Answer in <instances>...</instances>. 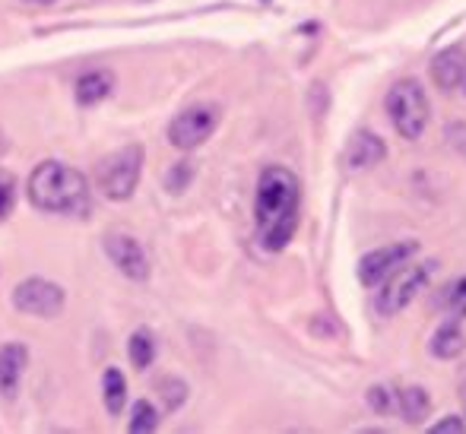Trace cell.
<instances>
[{
    "instance_id": "obj_17",
    "label": "cell",
    "mask_w": 466,
    "mask_h": 434,
    "mask_svg": "<svg viewBox=\"0 0 466 434\" xmlns=\"http://www.w3.org/2000/svg\"><path fill=\"white\" fill-rule=\"evenodd\" d=\"M127 352H130V365H134L137 371H147L156 361V337L149 330H137L127 343Z\"/></svg>"
},
{
    "instance_id": "obj_9",
    "label": "cell",
    "mask_w": 466,
    "mask_h": 434,
    "mask_svg": "<svg viewBox=\"0 0 466 434\" xmlns=\"http://www.w3.org/2000/svg\"><path fill=\"white\" fill-rule=\"evenodd\" d=\"M105 254H108V260L115 263L127 279H134V282L149 279V257L134 235L108 232L105 235Z\"/></svg>"
},
{
    "instance_id": "obj_6",
    "label": "cell",
    "mask_w": 466,
    "mask_h": 434,
    "mask_svg": "<svg viewBox=\"0 0 466 434\" xmlns=\"http://www.w3.org/2000/svg\"><path fill=\"white\" fill-rule=\"evenodd\" d=\"M140 172H143V149L124 146L102 162V168H98V187H102V194L108 200H130V194L140 184Z\"/></svg>"
},
{
    "instance_id": "obj_3",
    "label": "cell",
    "mask_w": 466,
    "mask_h": 434,
    "mask_svg": "<svg viewBox=\"0 0 466 434\" xmlns=\"http://www.w3.org/2000/svg\"><path fill=\"white\" fill-rule=\"evenodd\" d=\"M387 115L403 140H419L429 127V98L416 80H400L387 92Z\"/></svg>"
},
{
    "instance_id": "obj_4",
    "label": "cell",
    "mask_w": 466,
    "mask_h": 434,
    "mask_svg": "<svg viewBox=\"0 0 466 434\" xmlns=\"http://www.w3.org/2000/svg\"><path fill=\"white\" fill-rule=\"evenodd\" d=\"M435 267H438L435 260H425V263L406 260L403 267L393 269V273L384 279V288L378 292V301H374L380 318H393V314L403 311V308L425 288V282H429V276Z\"/></svg>"
},
{
    "instance_id": "obj_11",
    "label": "cell",
    "mask_w": 466,
    "mask_h": 434,
    "mask_svg": "<svg viewBox=\"0 0 466 434\" xmlns=\"http://www.w3.org/2000/svg\"><path fill=\"white\" fill-rule=\"evenodd\" d=\"M463 76H466V55L463 48H444L431 57V80H435L438 89L451 92L457 86H463Z\"/></svg>"
},
{
    "instance_id": "obj_15",
    "label": "cell",
    "mask_w": 466,
    "mask_h": 434,
    "mask_svg": "<svg viewBox=\"0 0 466 434\" xmlns=\"http://www.w3.org/2000/svg\"><path fill=\"white\" fill-rule=\"evenodd\" d=\"M429 409H431V399L422 387H406L400 393V416H403L406 425H419L422 419H429Z\"/></svg>"
},
{
    "instance_id": "obj_27",
    "label": "cell",
    "mask_w": 466,
    "mask_h": 434,
    "mask_svg": "<svg viewBox=\"0 0 466 434\" xmlns=\"http://www.w3.org/2000/svg\"><path fill=\"white\" fill-rule=\"evenodd\" d=\"M25 4H55V0H25Z\"/></svg>"
},
{
    "instance_id": "obj_13",
    "label": "cell",
    "mask_w": 466,
    "mask_h": 434,
    "mask_svg": "<svg viewBox=\"0 0 466 434\" xmlns=\"http://www.w3.org/2000/svg\"><path fill=\"white\" fill-rule=\"evenodd\" d=\"M111 89H115V76H111L108 70H89V74H83L74 86L76 105L93 108V105H98L102 98L111 96Z\"/></svg>"
},
{
    "instance_id": "obj_14",
    "label": "cell",
    "mask_w": 466,
    "mask_h": 434,
    "mask_svg": "<svg viewBox=\"0 0 466 434\" xmlns=\"http://www.w3.org/2000/svg\"><path fill=\"white\" fill-rule=\"evenodd\" d=\"M102 397H105V409L111 416H121L124 403H127V380L117 368H105L102 374Z\"/></svg>"
},
{
    "instance_id": "obj_22",
    "label": "cell",
    "mask_w": 466,
    "mask_h": 434,
    "mask_svg": "<svg viewBox=\"0 0 466 434\" xmlns=\"http://www.w3.org/2000/svg\"><path fill=\"white\" fill-rule=\"evenodd\" d=\"M369 403H371V409L378 412V416H387V412L393 409L390 390H384V387H371V390H369Z\"/></svg>"
},
{
    "instance_id": "obj_25",
    "label": "cell",
    "mask_w": 466,
    "mask_h": 434,
    "mask_svg": "<svg viewBox=\"0 0 466 434\" xmlns=\"http://www.w3.org/2000/svg\"><path fill=\"white\" fill-rule=\"evenodd\" d=\"M448 140H451V146H454L457 153L466 156V124H451V127H448Z\"/></svg>"
},
{
    "instance_id": "obj_18",
    "label": "cell",
    "mask_w": 466,
    "mask_h": 434,
    "mask_svg": "<svg viewBox=\"0 0 466 434\" xmlns=\"http://www.w3.org/2000/svg\"><path fill=\"white\" fill-rule=\"evenodd\" d=\"M127 429L134 431V434H143V431H156V429H159V412H156V406H153V403H147V399L134 403V412H130Z\"/></svg>"
},
{
    "instance_id": "obj_16",
    "label": "cell",
    "mask_w": 466,
    "mask_h": 434,
    "mask_svg": "<svg viewBox=\"0 0 466 434\" xmlns=\"http://www.w3.org/2000/svg\"><path fill=\"white\" fill-rule=\"evenodd\" d=\"M463 346H466V339L457 324L438 327V333L431 337V355H438V358H457V355L463 352Z\"/></svg>"
},
{
    "instance_id": "obj_24",
    "label": "cell",
    "mask_w": 466,
    "mask_h": 434,
    "mask_svg": "<svg viewBox=\"0 0 466 434\" xmlns=\"http://www.w3.org/2000/svg\"><path fill=\"white\" fill-rule=\"evenodd\" d=\"M187 177H190V162H178V166H175V172L168 175V190L181 194V190H185V184H187Z\"/></svg>"
},
{
    "instance_id": "obj_2",
    "label": "cell",
    "mask_w": 466,
    "mask_h": 434,
    "mask_svg": "<svg viewBox=\"0 0 466 434\" xmlns=\"http://www.w3.org/2000/svg\"><path fill=\"white\" fill-rule=\"evenodd\" d=\"M29 200L35 209L42 213H80L86 207V177H83L76 168L64 166V162H42L35 166V172L29 175Z\"/></svg>"
},
{
    "instance_id": "obj_23",
    "label": "cell",
    "mask_w": 466,
    "mask_h": 434,
    "mask_svg": "<svg viewBox=\"0 0 466 434\" xmlns=\"http://www.w3.org/2000/svg\"><path fill=\"white\" fill-rule=\"evenodd\" d=\"M466 431V422L461 416H444L438 425H431V434H463Z\"/></svg>"
},
{
    "instance_id": "obj_21",
    "label": "cell",
    "mask_w": 466,
    "mask_h": 434,
    "mask_svg": "<svg viewBox=\"0 0 466 434\" xmlns=\"http://www.w3.org/2000/svg\"><path fill=\"white\" fill-rule=\"evenodd\" d=\"M13 203H16V181L13 175L0 172V222L13 213Z\"/></svg>"
},
{
    "instance_id": "obj_28",
    "label": "cell",
    "mask_w": 466,
    "mask_h": 434,
    "mask_svg": "<svg viewBox=\"0 0 466 434\" xmlns=\"http://www.w3.org/2000/svg\"><path fill=\"white\" fill-rule=\"evenodd\" d=\"M463 96H466V76H463Z\"/></svg>"
},
{
    "instance_id": "obj_8",
    "label": "cell",
    "mask_w": 466,
    "mask_h": 434,
    "mask_svg": "<svg viewBox=\"0 0 466 434\" xmlns=\"http://www.w3.org/2000/svg\"><path fill=\"white\" fill-rule=\"evenodd\" d=\"M416 251H419L416 241H400V245H387V247H378V251H369L359 260V279H362V286H380L393 269L416 257Z\"/></svg>"
},
{
    "instance_id": "obj_10",
    "label": "cell",
    "mask_w": 466,
    "mask_h": 434,
    "mask_svg": "<svg viewBox=\"0 0 466 434\" xmlns=\"http://www.w3.org/2000/svg\"><path fill=\"white\" fill-rule=\"evenodd\" d=\"M25 368H29V348L23 343H4L0 346V397L16 399L23 387Z\"/></svg>"
},
{
    "instance_id": "obj_19",
    "label": "cell",
    "mask_w": 466,
    "mask_h": 434,
    "mask_svg": "<svg viewBox=\"0 0 466 434\" xmlns=\"http://www.w3.org/2000/svg\"><path fill=\"white\" fill-rule=\"evenodd\" d=\"M159 397H162V403H166L168 412L181 409V403L187 399V384L181 378H162L159 380Z\"/></svg>"
},
{
    "instance_id": "obj_7",
    "label": "cell",
    "mask_w": 466,
    "mask_h": 434,
    "mask_svg": "<svg viewBox=\"0 0 466 434\" xmlns=\"http://www.w3.org/2000/svg\"><path fill=\"white\" fill-rule=\"evenodd\" d=\"M64 288L51 279H42V276H32V279H23L16 288H13V308L29 318H57L64 311Z\"/></svg>"
},
{
    "instance_id": "obj_5",
    "label": "cell",
    "mask_w": 466,
    "mask_h": 434,
    "mask_svg": "<svg viewBox=\"0 0 466 434\" xmlns=\"http://www.w3.org/2000/svg\"><path fill=\"white\" fill-rule=\"evenodd\" d=\"M222 121V108L213 102H197L190 108L178 111L168 124V143L181 153H190V149L203 146L209 136L216 134Z\"/></svg>"
},
{
    "instance_id": "obj_26",
    "label": "cell",
    "mask_w": 466,
    "mask_h": 434,
    "mask_svg": "<svg viewBox=\"0 0 466 434\" xmlns=\"http://www.w3.org/2000/svg\"><path fill=\"white\" fill-rule=\"evenodd\" d=\"M461 399H463V412H466V380H463V387H461Z\"/></svg>"
},
{
    "instance_id": "obj_1",
    "label": "cell",
    "mask_w": 466,
    "mask_h": 434,
    "mask_svg": "<svg viewBox=\"0 0 466 434\" xmlns=\"http://www.w3.org/2000/svg\"><path fill=\"white\" fill-rule=\"evenodd\" d=\"M299 203L301 184L295 172H289L282 166H270L260 172L254 216H258V235L264 251H286L295 228H299Z\"/></svg>"
},
{
    "instance_id": "obj_20",
    "label": "cell",
    "mask_w": 466,
    "mask_h": 434,
    "mask_svg": "<svg viewBox=\"0 0 466 434\" xmlns=\"http://www.w3.org/2000/svg\"><path fill=\"white\" fill-rule=\"evenodd\" d=\"M444 305H448V311H451V318H454V320L466 318V276H461L457 282H451Z\"/></svg>"
},
{
    "instance_id": "obj_12",
    "label": "cell",
    "mask_w": 466,
    "mask_h": 434,
    "mask_svg": "<svg viewBox=\"0 0 466 434\" xmlns=\"http://www.w3.org/2000/svg\"><path fill=\"white\" fill-rule=\"evenodd\" d=\"M384 159H387L384 140H380L378 134H371V130H359V134L352 136L350 149H346V162H350V168H374Z\"/></svg>"
}]
</instances>
